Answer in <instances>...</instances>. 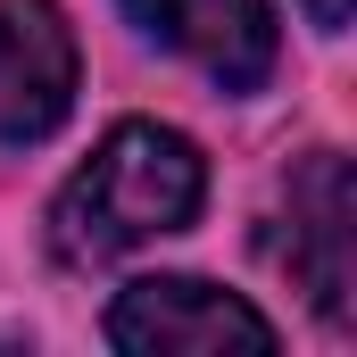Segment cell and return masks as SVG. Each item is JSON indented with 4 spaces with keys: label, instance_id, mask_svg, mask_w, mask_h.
Masks as SVG:
<instances>
[{
    "label": "cell",
    "instance_id": "6da1fadb",
    "mask_svg": "<svg viewBox=\"0 0 357 357\" xmlns=\"http://www.w3.org/2000/svg\"><path fill=\"white\" fill-rule=\"evenodd\" d=\"M199 199H208V158L175 125L133 116L50 199V258L59 266H108L158 233H183L199 216Z\"/></svg>",
    "mask_w": 357,
    "mask_h": 357
},
{
    "label": "cell",
    "instance_id": "7a4b0ae2",
    "mask_svg": "<svg viewBox=\"0 0 357 357\" xmlns=\"http://www.w3.org/2000/svg\"><path fill=\"white\" fill-rule=\"evenodd\" d=\"M108 349H125V357H225V349L274 357V324L250 299H233L199 274H142L108 307Z\"/></svg>",
    "mask_w": 357,
    "mask_h": 357
},
{
    "label": "cell",
    "instance_id": "3957f363",
    "mask_svg": "<svg viewBox=\"0 0 357 357\" xmlns=\"http://www.w3.org/2000/svg\"><path fill=\"white\" fill-rule=\"evenodd\" d=\"M75 25L59 0H0V142L33 150L75 116Z\"/></svg>",
    "mask_w": 357,
    "mask_h": 357
},
{
    "label": "cell",
    "instance_id": "277c9868",
    "mask_svg": "<svg viewBox=\"0 0 357 357\" xmlns=\"http://www.w3.org/2000/svg\"><path fill=\"white\" fill-rule=\"evenodd\" d=\"M282 266L299 274V291L316 299V316L341 333L357 316V183L341 150H316L291 175V241Z\"/></svg>",
    "mask_w": 357,
    "mask_h": 357
},
{
    "label": "cell",
    "instance_id": "5b68a950",
    "mask_svg": "<svg viewBox=\"0 0 357 357\" xmlns=\"http://www.w3.org/2000/svg\"><path fill=\"white\" fill-rule=\"evenodd\" d=\"M125 17L191 59L216 91H258L274 75V8L266 0H125Z\"/></svg>",
    "mask_w": 357,
    "mask_h": 357
},
{
    "label": "cell",
    "instance_id": "8992f818",
    "mask_svg": "<svg viewBox=\"0 0 357 357\" xmlns=\"http://www.w3.org/2000/svg\"><path fill=\"white\" fill-rule=\"evenodd\" d=\"M299 8H307V17H316L324 33H341V25H349V8H357V0H299Z\"/></svg>",
    "mask_w": 357,
    "mask_h": 357
}]
</instances>
